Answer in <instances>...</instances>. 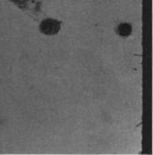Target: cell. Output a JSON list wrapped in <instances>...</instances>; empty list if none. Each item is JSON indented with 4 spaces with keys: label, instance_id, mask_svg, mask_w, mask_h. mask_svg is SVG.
<instances>
[{
    "label": "cell",
    "instance_id": "6da1fadb",
    "mask_svg": "<svg viewBox=\"0 0 153 155\" xmlns=\"http://www.w3.org/2000/svg\"><path fill=\"white\" fill-rule=\"evenodd\" d=\"M39 29L40 31L46 35H57L61 29V22L56 19L47 18L40 23Z\"/></svg>",
    "mask_w": 153,
    "mask_h": 155
},
{
    "label": "cell",
    "instance_id": "7a4b0ae2",
    "mask_svg": "<svg viewBox=\"0 0 153 155\" xmlns=\"http://www.w3.org/2000/svg\"><path fill=\"white\" fill-rule=\"evenodd\" d=\"M117 33L120 36L123 37H128L131 35L132 32V27L129 23H121L116 30Z\"/></svg>",
    "mask_w": 153,
    "mask_h": 155
},
{
    "label": "cell",
    "instance_id": "3957f363",
    "mask_svg": "<svg viewBox=\"0 0 153 155\" xmlns=\"http://www.w3.org/2000/svg\"><path fill=\"white\" fill-rule=\"evenodd\" d=\"M12 3H15L16 6H18L20 9L25 10L28 6V3L31 1V0H11Z\"/></svg>",
    "mask_w": 153,
    "mask_h": 155
}]
</instances>
